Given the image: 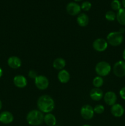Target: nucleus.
<instances>
[{
	"instance_id": "obj_9",
	"label": "nucleus",
	"mask_w": 125,
	"mask_h": 126,
	"mask_svg": "<svg viewBox=\"0 0 125 126\" xmlns=\"http://www.w3.org/2000/svg\"><path fill=\"white\" fill-rule=\"evenodd\" d=\"M66 11L71 16H77L80 12L81 7L75 2H71L66 6Z\"/></svg>"
},
{
	"instance_id": "obj_18",
	"label": "nucleus",
	"mask_w": 125,
	"mask_h": 126,
	"mask_svg": "<svg viewBox=\"0 0 125 126\" xmlns=\"http://www.w3.org/2000/svg\"><path fill=\"white\" fill-rule=\"evenodd\" d=\"M77 22L80 27H86L89 22V18L86 14L82 13L78 16L77 18Z\"/></svg>"
},
{
	"instance_id": "obj_11",
	"label": "nucleus",
	"mask_w": 125,
	"mask_h": 126,
	"mask_svg": "<svg viewBox=\"0 0 125 126\" xmlns=\"http://www.w3.org/2000/svg\"><path fill=\"white\" fill-rule=\"evenodd\" d=\"M112 114L116 118H120L125 113V109L121 105L118 103H115V105L112 106L111 108Z\"/></svg>"
},
{
	"instance_id": "obj_19",
	"label": "nucleus",
	"mask_w": 125,
	"mask_h": 126,
	"mask_svg": "<svg viewBox=\"0 0 125 126\" xmlns=\"http://www.w3.org/2000/svg\"><path fill=\"white\" fill-rule=\"evenodd\" d=\"M66 66V61L62 58H57L53 62V66L57 70H62Z\"/></svg>"
},
{
	"instance_id": "obj_27",
	"label": "nucleus",
	"mask_w": 125,
	"mask_h": 126,
	"mask_svg": "<svg viewBox=\"0 0 125 126\" xmlns=\"http://www.w3.org/2000/svg\"><path fill=\"white\" fill-rule=\"evenodd\" d=\"M120 95L122 99L125 100V87L121 88V89L120 91Z\"/></svg>"
},
{
	"instance_id": "obj_30",
	"label": "nucleus",
	"mask_w": 125,
	"mask_h": 126,
	"mask_svg": "<svg viewBox=\"0 0 125 126\" xmlns=\"http://www.w3.org/2000/svg\"><path fill=\"white\" fill-rule=\"evenodd\" d=\"M2 70L1 69V68L0 67V78L2 76Z\"/></svg>"
},
{
	"instance_id": "obj_23",
	"label": "nucleus",
	"mask_w": 125,
	"mask_h": 126,
	"mask_svg": "<svg viewBox=\"0 0 125 126\" xmlns=\"http://www.w3.org/2000/svg\"><path fill=\"white\" fill-rule=\"evenodd\" d=\"M111 7L114 11H118L121 8V3L119 0H113L111 2Z\"/></svg>"
},
{
	"instance_id": "obj_20",
	"label": "nucleus",
	"mask_w": 125,
	"mask_h": 126,
	"mask_svg": "<svg viewBox=\"0 0 125 126\" xmlns=\"http://www.w3.org/2000/svg\"><path fill=\"white\" fill-rule=\"evenodd\" d=\"M116 20L121 25H125V8H121L116 13Z\"/></svg>"
},
{
	"instance_id": "obj_25",
	"label": "nucleus",
	"mask_w": 125,
	"mask_h": 126,
	"mask_svg": "<svg viewBox=\"0 0 125 126\" xmlns=\"http://www.w3.org/2000/svg\"><path fill=\"white\" fill-rule=\"evenodd\" d=\"M94 113L97 114H102L104 111V107L102 105H97L93 108Z\"/></svg>"
},
{
	"instance_id": "obj_17",
	"label": "nucleus",
	"mask_w": 125,
	"mask_h": 126,
	"mask_svg": "<svg viewBox=\"0 0 125 126\" xmlns=\"http://www.w3.org/2000/svg\"><path fill=\"white\" fill-rule=\"evenodd\" d=\"M44 122L48 126H55L56 124V119L51 113H47L44 116Z\"/></svg>"
},
{
	"instance_id": "obj_34",
	"label": "nucleus",
	"mask_w": 125,
	"mask_h": 126,
	"mask_svg": "<svg viewBox=\"0 0 125 126\" xmlns=\"http://www.w3.org/2000/svg\"></svg>"
},
{
	"instance_id": "obj_21",
	"label": "nucleus",
	"mask_w": 125,
	"mask_h": 126,
	"mask_svg": "<svg viewBox=\"0 0 125 126\" xmlns=\"http://www.w3.org/2000/svg\"><path fill=\"white\" fill-rule=\"evenodd\" d=\"M104 83V79L101 76H96L94 78L93 81V84L96 88H99L101 87Z\"/></svg>"
},
{
	"instance_id": "obj_33",
	"label": "nucleus",
	"mask_w": 125,
	"mask_h": 126,
	"mask_svg": "<svg viewBox=\"0 0 125 126\" xmlns=\"http://www.w3.org/2000/svg\"><path fill=\"white\" fill-rule=\"evenodd\" d=\"M82 126H91L90 125H88V124H85V125Z\"/></svg>"
},
{
	"instance_id": "obj_16",
	"label": "nucleus",
	"mask_w": 125,
	"mask_h": 126,
	"mask_svg": "<svg viewBox=\"0 0 125 126\" xmlns=\"http://www.w3.org/2000/svg\"><path fill=\"white\" fill-rule=\"evenodd\" d=\"M58 79L61 83H67L70 79V75L67 70H60V71L58 74Z\"/></svg>"
},
{
	"instance_id": "obj_29",
	"label": "nucleus",
	"mask_w": 125,
	"mask_h": 126,
	"mask_svg": "<svg viewBox=\"0 0 125 126\" xmlns=\"http://www.w3.org/2000/svg\"><path fill=\"white\" fill-rule=\"evenodd\" d=\"M123 58L124 60H125V49L124 50L123 52Z\"/></svg>"
},
{
	"instance_id": "obj_15",
	"label": "nucleus",
	"mask_w": 125,
	"mask_h": 126,
	"mask_svg": "<svg viewBox=\"0 0 125 126\" xmlns=\"http://www.w3.org/2000/svg\"><path fill=\"white\" fill-rule=\"evenodd\" d=\"M90 98L94 101H99L103 97V92L100 89L94 88L89 92Z\"/></svg>"
},
{
	"instance_id": "obj_14",
	"label": "nucleus",
	"mask_w": 125,
	"mask_h": 126,
	"mask_svg": "<svg viewBox=\"0 0 125 126\" xmlns=\"http://www.w3.org/2000/svg\"><path fill=\"white\" fill-rule=\"evenodd\" d=\"M13 84L18 88H23L27 85V79L22 75H17L13 78Z\"/></svg>"
},
{
	"instance_id": "obj_1",
	"label": "nucleus",
	"mask_w": 125,
	"mask_h": 126,
	"mask_svg": "<svg viewBox=\"0 0 125 126\" xmlns=\"http://www.w3.org/2000/svg\"><path fill=\"white\" fill-rule=\"evenodd\" d=\"M37 105L39 110L41 112L50 113L54 109L55 102L50 96L48 95H43L38 98Z\"/></svg>"
},
{
	"instance_id": "obj_26",
	"label": "nucleus",
	"mask_w": 125,
	"mask_h": 126,
	"mask_svg": "<svg viewBox=\"0 0 125 126\" xmlns=\"http://www.w3.org/2000/svg\"><path fill=\"white\" fill-rule=\"evenodd\" d=\"M38 76V74H37V72L36 71H34V70H30V71L28 72V76L31 79H35V78Z\"/></svg>"
},
{
	"instance_id": "obj_22",
	"label": "nucleus",
	"mask_w": 125,
	"mask_h": 126,
	"mask_svg": "<svg viewBox=\"0 0 125 126\" xmlns=\"http://www.w3.org/2000/svg\"><path fill=\"white\" fill-rule=\"evenodd\" d=\"M105 17L108 21H114L116 18V15L113 11H109L105 13Z\"/></svg>"
},
{
	"instance_id": "obj_31",
	"label": "nucleus",
	"mask_w": 125,
	"mask_h": 126,
	"mask_svg": "<svg viewBox=\"0 0 125 126\" xmlns=\"http://www.w3.org/2000/svg\"><path fill=\"white\" fill-rule=\"evenodd\" d=\"M2 102H1V100H0V110H1V108H2Z\"/></svg>"
},
{
	"instance_id": "obj_24",
	"label": "nucleus",
	"mask_w": 125,
	"mask_h": 126,
	"mask_svg": "<svg viewBox=\"0 0 125 126\" xmlns=\"http://www.w3.org/2000/svg\"><path fill=\"white\" fill-rule=\"evenodd\" d=\"M92 4L89 1H85V2H82V5H81V9H82L84 11H88L91 8Z\"/></svg>"
},
{
	"instance_id": "obj_8",
	"label": "nucleus",
	"mask_w": 125,
	"mask_h": 126,
	"mask_svg": "<svg viewBox=\"0 0 125 126\" xmlns=\"http://www.w3.org/2000/svg\"><path fill=\"white\" fill-rule=\"evenodd\" d=\"M107 40L103 38H98L95 39L93 43V47L95 50L98 52H103L107 49L108 47Z\"/></svg>"
},
{
	"instance_id": "obj_5",
	"label": "nucleus",
	"mask_w": 125,
	"mask_h": 126,
	"mask_svg": "<svg viewBox=\"0 0 125 126\" xmlns=\"http://www.w3.org/2000/svg\"><path fill=\"white\" fill-rule=\"evenodd\" d=\"M114 75L117 77H123L125 76V62L123 60L117 62L113 67Z\"/></svg>"
},
{
	"instance_id": "obj_2",
	"label": "nucleus",
	"mask_w": 125,
	"mask_h": 126,
	"mask_svg": "<svg viewBox=\"0 0 125 126\" xmlns=\"http://www.w3.org/2000/svg\"><path fill=\"white\" fill-rule=\"evenodd\" d=\"M44 115L42 112L38 110L30 111L26 116V121L29 125L38 126L44 122Z\"/></svg>"
},
{
	"instance_id": "obj_7",
	"label": "nucleus",
	"mask_w": 125,
	"mask_h": 126,
	"mask_svg": "<svg viewBox=\"0 0 125 126\" xmlns=\"http://www.w3.org/2000/svg\"><path fill=\"white\" fill-rule=\"evenodd\" d=\"M34 82H35V85L37 88L40 90H45L49 87V79L45 76H42V75L38 76L34 79Z\"/></svg>"
},
{
	"instance_id": "obj_32",
	"label": "nucleus",
	"mask_w": 125,
	"mask_h": 126,
	"mask_svg": "<svg viewBox=\"0 0 125 126\" xmlns=\"http://www.w3.org/2000/svg\"><path fill=\"white\" fill-rule=\"evenodd\" d=\"M75 1H76V2H79V1H81L82 0H74Z\"/></svg>"
},
{
	"instance_id": "obj_10",
	"label": "nucleus",
	"mask_w": 125,
	"mask_h": 126,
	"mask_svg": "<svg viewBox=\"0 0 125 126\" xmlns=\"http://www.w3.org/2000/svg\"><path fill=\"white\" fill-rule=\"evenodd\" d=\"M104 102L107 105L109 106H112L116 103L117 100V96L115 92L112 91H109L104 95Z\"/></svg>"
},
{
	"instance_id": "obj_4",
	"label": "nucleus",
	"mask_w": 125,
	"mask_h": 126,
	"mask_svg": "<svg viewBox=\"0 0 125 126\" xmlns=\"http://www.w3.org/2000/svg\"><path fill=\"white\" fill-rule=\"evenodd\" d=\"M111 66L108 62L105 61L99 62L97 63L95 67L96 73L99 76H106L111 71Z\"/></svg>"
},
{
	"instance_id": "obj_13",
	"label": "nucleus",
	"mask_w": 125,
	"mask_h": 126,
	"mask_svg": "<svg viewBox=\"0 0 125 126\" xmlns=\"http://www.w3.org/2000/svg\"><path fill=\"white\" fill-rule=\"evenodd\" d=\"M7 64L11 68L17 69L22 65V60L17 56H12L7 60Z\"/></svg>"
},
{
	"instance_id": "obj_6",
	"label": "nucleus",
	"mask_w": 125,
	"mask_h": 126,
	"mask_svg": "<svg viewBox=\"0 0 125 126\" xmlns=\"http://www.w3.org/2000/svg\"><path fill=\"white\" fill-rule=\"evenodd\" d=\"M94 110L91 106L89 105H85L80 110V114L82 118L86 120L91 119L94 116Z\"/></svg>"
},
{
	"instance_id": "obj_12",
	"label": "nucleus",
	"mask_w": 125,
	"mask_h": 126,
	"mask_svg": "<svg viewBox=\"0 0 125 126\" xmlns=\"http://www.w3.org/2000/svg\"><path fill=\"white\" fill-rule=\"evenodd\" d=\"M13 121V116L11 112L3 111L0 113V122L2 124H8Z\"/></svg>"
},
{
	"instance_id": "obj_28",
	"label": "nucleus",
	"mask_w": 125,
	"mask_h": 126,
	"mask_svg": "<svg viewBox=\"0 0 125 126\" xmlns=\"http://www.w3.org/2000/svg\"><path fill=\"white\" fill-rule=\"evenodd\" d=\"M121 4L123 5V6L124 7V8H125V0H122V2H121Z\"/></svg>"
},
{
	"instance_id": "obj_3",
	"label": "nucleus",
	"mask_w": 125,
	"mask_h": 126,
	"mask_svg": "<svg viewBox=\"0 0 125 126\" xmlns=\"http://www.w3.org/2000/svg\"><path fill=\"white\" fill-rule=\"evenodd\" d=\"M108 44L112 46H118L123 41V36L120 32H110L107 36Z\"/></svg>"
}]
</instances>
